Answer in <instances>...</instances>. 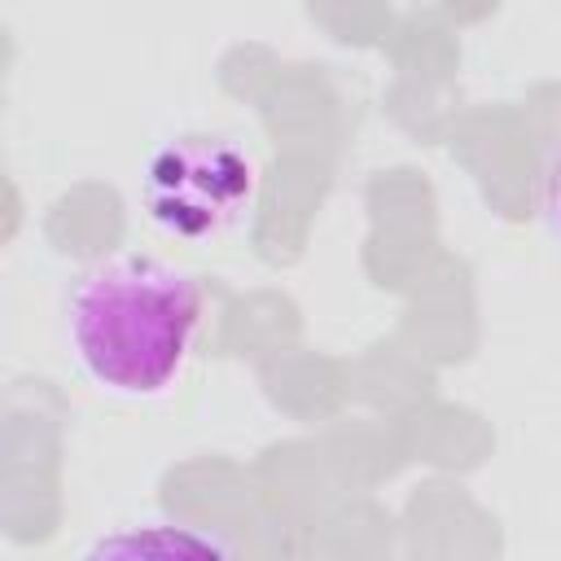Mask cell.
<instances>
[{"instance_id": "6da1fadb", "label": "cell", "mask_w": 561, "mask_h": 561, "mask_svg": "<svg viewBox=\"0 0 561 561\" xmlns=\"http://www.w3.org/2000/svg\"><path fill=\"white\" fill-rule=\"evenodd\" d=\"M197 316L202 289L184 267L118 254L75 280L66 298V342L101 390L153 399L180 377Z\"/></svg>"}, {"instance_id": "7a4b0ae2", "label": "cell", "mask_w": 561, "mask_h": 561, "mask_svg": "<svg viewBox=\"0 0 561 561\" xmlns=\"http://www.w3.org/2000/svg\"><path fill=\"white\" fill-rule=\"evenodd\" d=\"M75 561H232V557L224 552V543H215L193 526L145 522L92 539Z\"/></svg>"}, {"instance_id": "3957f363", "label": "cell", "mask_w": 561, "mask_h": 561, "mask_svg": "<svg viewBox=\"0 0 561 561\" xmlns=\"http://www.w3.org/2000/svg\"><path fill=\"white\" fill-rule=\"evenodd\" d=\"M543 219H548V232H552V241L561 245V149L552 153V162H548V175H543Z\"/></svg>"}]
</instances>
